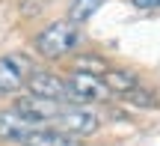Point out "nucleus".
<instances>
[{
  "mask_svg": "<svg viewBox=\"0 0 160 146\" xmlns=\"http://www.w3.org/2000/svg\"><path fill=\"white\" fill-rule=\"evenodd\" d=\"M77 42H80L77 24H71L68 18H59V21L48 24L42 33H36L33 45H36V51H39L45 60H59V57H65L68 51H74Z\"/></svg>",
  "mask_w": 160,
  "mask_h": 146,
  "instance_id": "obj_1",
  "label": "nucleus"
},
{
  "mask_svg": "<svg viewBox=\"0 0 160 146\" xmlns=\"http://www.w3.org/2000/svg\"><path fill=\"white\" fill-rule=\"evenodd\" d=\"M36 66L27 54L12 51L0 57V95H15L18 89L27 87V81L33 78Z\"/></svg>",
  "mask_w": 160,
  "mask_h": 146,
  "instance_id": "obj_2",
  "label": "nucleus"
},
{
  "mask_svg": "<svg viewBox=\"0 0 160 146\" xmlns=\"http://www.w3.org/2000/svg\"><path fill=\"white\" fill-rule=\"evenodd\" d=\"M98 125H101L98 113L89 111L86 105H65L62 113H59V119L53 122V128L65 131V134H71V137H89V134L98 131Z\"/></svg>",
  "mask_w": 160,
  "mask_h": 146,
  "instance_id": "obj_3",
  "label": "nucleus"
},
{
  "mask_svg": "<svg viewBox=\"0 0 160 146\" xmlns=\"http://www.w3.org/2000/svg\"><path fill=\"white\" fill-rule=\"evenodd\" d=\"M65 84H68V93H71V105H89V101H107L110 89L107 84L101 81V78L95 75H86V72H71L68 78H65Z\"/></svg>",
  "mask_w": 160,
  "mask_h": 146,
  "instance_id": "obj_4",
  "label": "nucleus"
},
{
  "mask_svg": "<svg viewBox=\"0 0 160 146\" xmlns=\"http://www.w3.org/2000/svg\"><path fill=\"white\" fill-rule=\"evenodd\" d=\"M27 93L30 95H39V99H51V101H68L71 105V93H68V84L62 78L51 75V72H42L36 69L33 78L27 81Z\"/></svg>",
  "mask_w": 160,
  "mask_h": 146,
  "instance_id": "obj_5",
  "label": "nucleus"
},
{
  "mask_svg": "<svg viewBox=\"0 0 160 146\" xmlns=\"http://www.w3.org/2000/svg\"><path fill=\"white\" fill-rule=\"evenodd\" d=\"M101 81L107 84V89L113 95H125V93H131V89L137 87V75L128 72V69H110Z\"/></svg>",
  "mask_w": 160,
  "mask_h": 146,
  "instance_id": "obj_6",
  "label": "nucleus"
},
{
  "mask_svg": "<svg viewBox=\"0 0 160 146\" xmlns=\"http://www.w3.org/2000/svg\"><path fill=\"white\" fill-rule=\"evenodd\" d=\"M101 6H104V0H71V6H68V21L80 27V24L89 21Z\"/></svg>",
  "mask_w": 160,
  "mask_h": 146,
  "instance_id": "obj_7",
  "label": "nucleus"
},
{
  "mask_svg": "<svg viewBox=\"0 0 160 146\" xmlns=\"http://www.w3.org/2000/svg\"><path fill=\"white\" fill-rule=\"evenodd\" d=\"M74 69L77 72H86V75H95V78H104L113 66H110L104 57H98V54H83V57L74 60Z\"/></svg>",
  "mask_w": 160,
  "mask_h": 146,
  "instance_id": "obj_8",
  "label": "nucleus"
},
{
  "mask_svg": "<svg viewBox=\"0 0 160 146\" xmlns=\"http://www.w3.org/2000/svg\"><path fill=\"white\" fill-rule=\"evenodd\" d=\"M122 99H125L128 105H133V107H154L157 105L154 93H151V89H142V87H133L131 93H125Z\"/></svg>",
  "mask_w": 160,
  "mask_h": 146,
  "instance_id": "obj_9",
  "label": "nucleus"
},
{
  "mask_svg": "<svg viewBox=\"0 0 160 146\" xmlns=\"http://www.w3.org/2000/svg\"><path fill=\"white\" fill-rule=\"evenodd\" d=\"M139 9H151V6H160V0H133Z\"/></svg>",
  "mask_w": 160,
  "mask_h": 146,
  "instance_id": "obj_10",
  "label": "nucleus"
}]
</instances>
